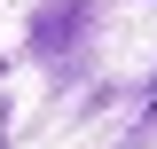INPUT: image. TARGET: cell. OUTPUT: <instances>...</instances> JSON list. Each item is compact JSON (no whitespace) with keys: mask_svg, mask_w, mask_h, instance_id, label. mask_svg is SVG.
Segmentation results:
<instances>
[{"mask_svg":"<svg viewBox=\"0 0 157 149\" xmlns=\"http://www.w3.org/2000/svg\"><path fill=\"white\" fill-rule=\"evenodd\" d=\"M141 110H149V118H157V78H149V94H141Z\"/></svg>","mask_w":157,"mask_h":149,"instance_id":"1","label":"cell"},{"mask_svg":"<svg viewBox=\"0 0 157 149\" xmlns=\"http://www.w3.org/2000/svg\"><path fill=\"white\" fill-rule=\"evenodd\" d=\"M0 149H8V110H0Z\"/></svg>","mask_w":157,"mask_h":149,"instance_id":"2","label":"cell"}]
</instances>
